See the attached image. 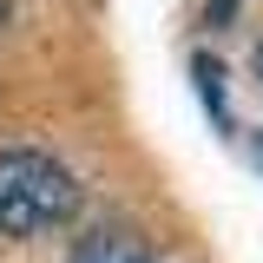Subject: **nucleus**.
<instances>
[{
    "instance_id": "obj_1",
    "label": "nucleus",
    "mask_w": 263,
    "mask_h": 263,
    "mask_svg": "<svg viewBox=\"0 0 263 263\" xmlns=\"http://www.w3.org/2000/svg\"><path fill=\"white\" fill-rule=\"evenodd\" d=\"M79 211V184L46 152H0V237H40Z\"/></svg>"
},
{
    "instance_id": "obj_2",
    "label": "nucleus",
    "mask_w": 263,
    "mask_h": 263,
    "mask_svg": "<svg viewBox=\"0 0 263 263\" xmlns=\"http://www.w3.org/2000/svg\"><path fill=\"white\" fill-rule=\"evenodd\" d=\"M66 263H164V257H152V250L132 243V237H86Z\"/></svg>"
},
{
    "instance_id": "obj_3",
    "label": "nucleus",
    "mask_w": 263,
    "mask_h": 263,
    "mask_svg": "<svg viewBox=\"0 0 263 263\" xmlns=\"http://www.w3.org/2000/svg\"><path fill=\"white\" fill-rule=\"evenodd\" d=\"M197 86H204V99H211V112L224 119V66L211 60V53H197Z\"/></svg>"
},
{
    "instance_id": "obj_4",
    "label": "nucleus",
    "mask_w": 263,
    "mask_h": 263,
    "mask_svg": "<svg viewBox=\"0 0 263 263\" xmlns=\"http://www.w3.org/2000/svg\"><path fill=\"white\" fill-rule=\"evenodd\" d=\"M0 20H7V0H0Z\"/></svg>"
}]
</instances>
